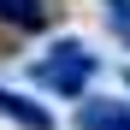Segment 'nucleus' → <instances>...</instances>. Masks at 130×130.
<instances>
[{
    "label": "nucleus",
    "mask_w": 130,
    "mask_h": 130,
    "mask_svg": "<svg viewBox=\"0 0 130 130\" xmlns=\"http://www.w3.org/2000/svg\"><path fill=\"white\" fill-rule=\"evenodd\" d=\"M36 77L47 83V89H59V95H83V83L95 77V53L83 47V41H65V47H53V59L36 65Z\"/></svg>",
    "instance_id": "obj_1"
},
{
    "label": "nucleus",
    "mask_w": 130,
    "mask_h": 130,
    "mask_svg": "<svg viewBox=\"0 0 130 130\" xmlns=\"http://www.w3.org/2000/svg\"><path fill=\"white\" fill-rule=\"evenodd\" d=\"M83 130H130V106L124 101H89V106H83Z\"/></svg>",
    "instance_id": "obj_2"
},
{
    "label": "nucleus",
    "mask_w": 130,
    "mask_h": 130,
    "mask_svg": "<svg viewBox=\"0 0 130 130\" xmlns=\"http://www.w3.org/2000/svg\"><path fill=\"white\" fill-rule=\"evenodd\" d=\"M0 18L18 24V30H41L53 12H47V0H0Z\"/></svg>",
    "instance_id": "obj_3"
},
{
    "label": "nucleus",
    "mask_w": 130,
    "mask_h": 130,
    "mask_svg": "<svg viewBox=\"0 0 130 130\" xmlns=\"http://www.w3.org/2000/svg\"><path fill=\"white\" fill-rule=\"evenodd\" d=\"M106 30L118 41H130V0H106Z\"/></svg>",
    "instance_id": "obj_4"
}]
</instances>
